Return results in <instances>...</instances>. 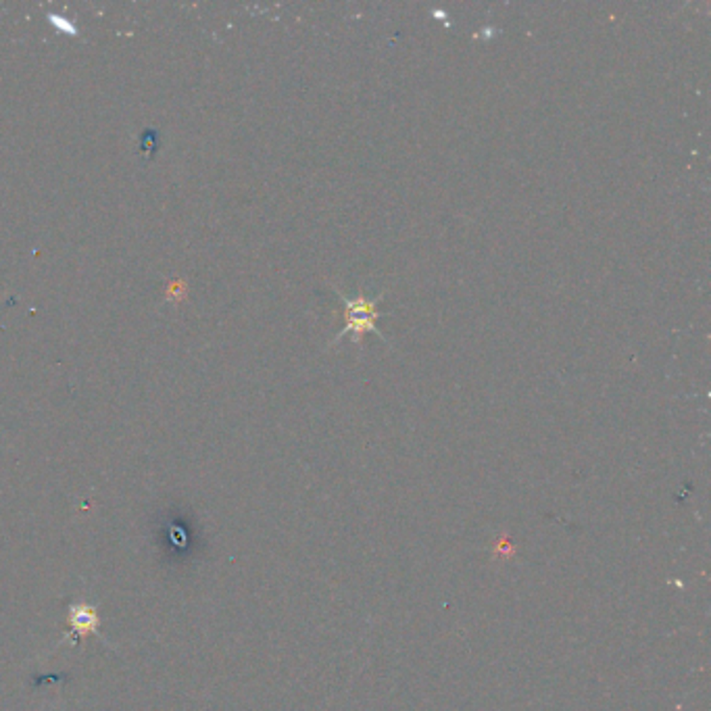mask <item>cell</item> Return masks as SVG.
<instances>
[{
	"label": "cell",
	"mask_w": 711,
	"mask_h": 711,
	"mask_svg": "<svg viewBox=\"0 0 711 711\" xmlns=\"http://www.w3.org/2000/svg\"><path fill=\"white\" fill-rule=\"evenodd\" d=\"M336 292H338L340 305L347 309V326L340 329V334L336 336V340L342 338V336H347V334H353V340L359 342L365 332L382 336L380 329H378V324H376L378 317L382 315L378 311V302L374 301V299H367L365 295H357L355 299H351V297H344L340 290H336Z\"/></svg>",
	"instance_id": "cell-1"
},
{
	"label": "cell",
	"mask_w": 711,
	"mask_h": 711,
	"mask_svg": "<svg viewBox=\"0 0 711 711\" xmlns=\"http://www.w3.org/2000/svg\"><path fill=\"white\" fill-rule=\"evenodd\" d=\"M71 628L80 630V632H98L94 611L86 605L73 607L71 609Z\"/></svg>",
	"instance_id": "cell-2"
}]
</instances>
